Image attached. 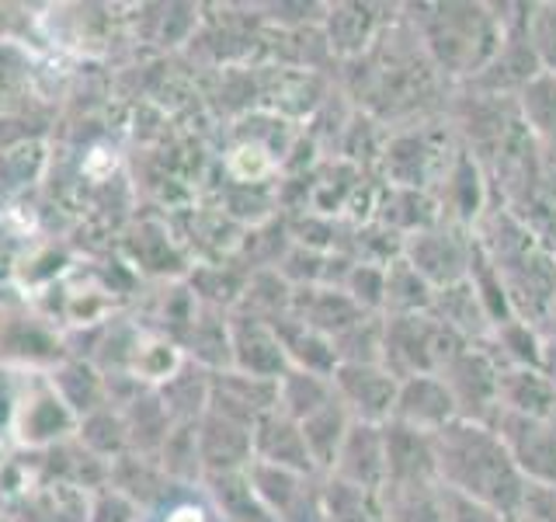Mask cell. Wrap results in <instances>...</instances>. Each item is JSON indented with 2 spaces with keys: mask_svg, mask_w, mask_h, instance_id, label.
Listing matches in <instances>:
<instances>
[{
  "mask_svg": "<svg viewBox=\"0 0 556 522\" xmlns=\"http://www.w3.org/2000/svg\"><path fill=\"white\" fill-rule=\"evenodd\" d=\"M431 439L442 487L486 505L508 522L521 519L529 477L521 474L511 449L504 446V439L491 425L456 418L442 432H434Z\"/></svg>",
  "mask_w": 556,
  "mask_h": 522,
  "instance_id": "1",
  "label": "cell"
},
{
  "mask_svg": "<svg viewBox=\"0 0 556 522\" xmlns=\"http://www.w3.org/2000/svg\"><path fill=\"white\" fill-rule=\"evenodd\" d=\"M414 25L434 66L452 77H480L504 42V17L483 4H421Z\"/></svg>",
  "mask_w": 556,
  "mask_h": 522,
  "instance_id": "2",
  "label": "cell"
},
{
  "mask_svg": "<svg viewBox=\"0 0 556 522\" xmlns=\"http://www.w3.org/2000/svg\"><path fill=\"white\" fill-rule=\"evenodd\" d=\"M439 376L452 390V400H456L459 418H466V422H483L486 425V418L501 408V373L483 352L463 348V352L452 359Z\"/></svg>",
  "mask_w": 556,
  "mask_h": 522,
  "instance_id": "3",
  "label": "cell"
},
{
  "mask_svg": "<svg viewBox=\"0 0 556 522\" xmlns=\"http://www.w3.org/2000/svg\"><path fill=\"white\" fill-rule=\"evenodd\" d=\"M497 435L511 449L521 474L535 484H556V428L546 418H529L508 408H497Z\"/></svg>",
  "mask_w": 556,
  "mask_h": 522,
  "instance_id": "4",
  "label": "cell"
},
{
  "mask_svg": "<svg viewBox=\"0 0 556 522\" xmlns=\"http://www.w3.org/2000/svg\"><path fill=\"white\" fill-rule=\"evenodd\" d=\"M459 418L456 400H452V390L445 387V380L439 373H421L410 380H400L396 390V405H393V418L390 422L410 425L417 432H442L445 425H452Z\"/></svg>",
  "mask_w": 556,
  "mask_h": 522,
  "instance_id": "5",
  "label": "cell"
},
{
  "mask_svg": "<svg viewBox=\"0 0 556 522\" xmlns=\"http://www.w3.org/2000/svg\"><path fill=\"white\" fill-rule=\"evenodd\" d=\"M382 439H387V487L442 484L439 460H434V439L428 432L387 422L382 425Z\"/></svg>",
  "mask_w": 556,
  "mask_h": 522,
  "instance_id": "6",
  "label": "cell"
},
{
  "mask_svg": "<svg viewBox=\"0 0 556 522\" xmlns=\"http://www.w3.org/2000/svg\"><path fill=\"white\" fill-rule=\"evenodd\" d=\"M334 463L341 481L382 492L387 487V439H382V425L372 422L348 425V435Z\"/></svg>",
  "mask_w": 556,
  "mask_h": 522,
  "instance_id": "7",
  "label": "cell"
},
{
  "mask_svg": "<svg viewBox=\"0 0 556 522\" xmlns=\"http://www.w3.org/2000/svg\"><path fill=\"white\" fill-rule=\"evenodd\" d=\"M400 380L376 362H352L341 370V394L352 400L358 422L387 425L393 418Z\"/></svg>",
  "mask_w": 556,
  "mask_h": 522,
  "instance_id": "8",
  "label": "cell"
},
{
  "mask_svg": "<svg viewBox=\"0 0 556 522\" xmlns=\"http://www.w3.org/2000/svg\"><path fill=\"white\" fill-rule=\"evenodd\" d=\"M469 251L473 244H459L452 234L442 231H421L410 244V269L425 278L428 286H456L469 275Z\"/></svg>",
  "mask_w": 556,
  "mask_h": 522,
  "instance_id": "9",
  "label": "cell"
},
{
  "mask_svg": "<svg viewBox=\"0 0 556 522\" xmlns=\"http://www.w3.org/2000/svg\"><path fill=\"white\" fill-rule=\"evenodd\" d=\"M387 522H445L442 484H404L382 487Z\"/></svg>",
  "mask_w": 556,
  "mask_h": 522,
  "instance_id": "10",
  "label": "cell"
},
{
  "mask_svg": "<svg viewBox=\"0 0 556 522\" xmlns=\"http://www.w3.org/2000/svg\"><path fill=\"white\" fill-rule=\"evenodd\" d=\"M327 509H330V519H338V522H387V501H382V492L348 484L341 477L330 484Z\"/></svg>",
  "mask_w": 556,
  "mask_h": 522,
  "instance_id": "11",
  "label": "cell"
},
{
  "mask_svg": "<svg viewBox=\"0 0 556 522\" xmlns=\"http://www.w3.org/2000/svg\"><path fill=\"white\" fill-rule=\"evenodd\" d=\"M393 318H414V313H428L434 303V289L421 275L410 269V261H396L387 275V296Z\"/></svg>",
  "mask_w": 556,
  "mask_h": 522,
  "instance_id": "12",
  "label": "cell"
},
{
  "mask_svg": "<svg viewBox=\"0 0 556 522\" xmlns=\"http://www.w3.org/2000/svg\"><path fill=\"white\" fill-rule=\"evenodd\" d=\"M521 112L535 136L556 144V74H535L521 87Z\"/></svg>",
  "mask_w": 556,
  "mask_h": 522,
  "instance_id": "13",
  "label": "cell"
},
{
  "mask_svg": "<svg viewBox=\"0 0 556 522\" xmlns=\"http://www.w3.org/2000/svg\"><path fill=\"white\" fill-rule=\"evenodd\" d=\"M529 42L539 57V66L546 74H556V4H543L535 8V14H529Z\"/></svg>",
  "mask_w": 556,
  "mask_h": 522,
  "instance_id": "14",
  "label": "cell"
},
{
  "mask_svg": "<svg viewBox=\"0 0 556 522\" xmlns=\"http://www.w3.org/2000/svg\"><path fill=\"white\" fill-rule=\"evenodd\" d=\"M442 495H445V522H508L494 509H486V505L466 498V495L448 492V487H442Z\"/></svg>",
  "mask_w": 556,
  "mask_h": 522,
  "instance_id": "15",
  "label": "cell"
},
{
  "mask_svg": "<svg viewBox=\"0 0 556 522\" xmlns=\"http://www.w3.org/2000/svg\"><path fill=\"white\" fill-rule=\"evenodd\" d=\"M167 522H208V512L195 501H185V505L174 509V515H167Z\"/></svg>",
  "mask_w": 556,
  "mask_h": 522,
  "instance_id": "16",
  "label": "cell"
},
{
  "mask_svg": "<svg viewBox=\"0 0 556 522\" xmlns=\"http://www.w3.org/2000/svg\"><path fill=\"white\" fill-rule=\"evenodd\" d=\"M511 522H532V519H511Z\"/></svg>",
  "mask_w": 556,
  "mask_h": 522,
  "instance_id": "17",
  "label": "cell"
}]
</instances>
